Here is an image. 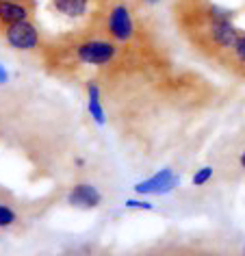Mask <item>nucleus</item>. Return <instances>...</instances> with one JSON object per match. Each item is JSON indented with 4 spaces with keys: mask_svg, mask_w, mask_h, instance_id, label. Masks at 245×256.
Masks as SVG:
<instances>
[{
    "mask_svg": "<svg viewBox=\"0 0 245 256\" xmlns=\"http://www.w3.org/2000/svg\"><path fill=\"white\" fill-rule=\"evenodd\" d=\"M217 70H222V72L232 76V78L245 82V30L243 28L238 30L234 44H232L228 48V52L224 54V59Z\"/></svg>",
    "mask_w": 245,
    "mask_h": 256,
    "instance_id": "7",
    "label": "nucleus"
},
{
    "mask_svg": "<svg viewBox=\"0 0 245 256\" xmlns=\"http://www.w3.org/2000/svg\"><path fill=\"white\" fill-rule=\"evenodd\" d=\"M144 2H146V4H150V2H156V0H144Z\"/></svg>",
    "mask_w": 245,
    "mask_h": 256,
    "instance_id": "15",
    "label": "nucleus"
},
{
    "mask_svg": "<svg viewBox=\"0 0 245 256\" xmlns=\"http://www.w3.org/2000/svg\"><path fill=\"white\" fill-rule=\"evenodd\" d=\"M172 20L186 46L212 68H219L241 30L234 11L215 0H172Z\"/></svg>",
    "mask_w": 245,
    "mask_h": 256,
    "instance_id": "3",
    "label": "nucleus"
},
{
    "mask_svg": "<svg viewBox=\"0 0 245 256\" xmlns=\"http://www.w3.org/2000/svg\"><path fill=\"white\" fill-rule=\"evenodd\" d=\"M89 16L120 46L122 56L174 61L170 44L144 0H98Z\"/></svg>",
    "mask_w": 245,
    "mask_h": 256,
    "instance_id": "1",
    "label": "nucleus"
},
{
    "mask_svg": "<svg viewBox=\"0 0 245 256\" xmlns=\"http://www.w3.org/2000/svg\"><path fill=\"white\" fill-rule=\"evenodd\" d=\"M210 176H212V168H202L196 176H193V184H196V187H202V184H206L210 180Z\"/></svg>",
    "mask_w": 245,
    "mask_h": 256,
    "instance_id": "11",
    "label": "nucleus"
},
{
    "mask_svg": "<svg viewBox=\"0 0 245 256\" xmlns=\"http://www.w3.org/2000/svg\"><path fill=\"white\" fill-rule=\"evenodd\" d=\"M37 56L50 76L74 80L80 78L87 68L98 72L113 66L120 56V46L98 26L92 16H87L80 26L59 35H46Z\"/></svg>",
    "mask_w": 245,
    "mask_h": 256,
    "instance_id": "2",
    "label": "nucleus"
},
{
    "mask_svg": "<svg viewBox=\"0 0 245 256\" xmlns=\"http://www.w3.org/2000/svg\"><path fill=\"white\" fill-rule=\"evenodd\" d=\"M234 161H236V168L245 174V144H243L241 148H238V150L234 152Z\"/></svg>",
    "mask_w": 245,
    "mask_h": 256,
    "instance_id": "12",
    "label": "nucleus"
},
{
    "mask_svg": "<svg viewBox=\"0 0 245 256\" xmlns=\"http://www.w3.org/2000/svg\"><path fill=\"white\" fill-rule=\"evenodd\" d=\"M26 224L24 204L11 194L0 187V232H20Z\"/></svg>",
    "mask_w": 245,
    "mask_h": 256,
    "instance_id": "5",
    "label": "nucleus"
},
{
    "mask_svg": "<svg viewBox=\"0 0 245 256\" xmlns=\"http://www.w3.org/2000/svg\"><path fill=\"white\" fill-rule=\"evenodd\" d=\"M37 0H0V28L24 20H35Z\"/></svg>",
    "mask_w": 245,
    "mask_h": 256,
    "instance_id": "6",
    "label": "nucleus"
},
{
    "mask_svg": "<svg viewBox=\"0 0 245 256\" xmlns=\"http://www.w3.org/2000/svg\"><path fill=\"white\" fill-rule=\"evenodd\" d=\"M7 78H9L7 70H4V66H2V63H0V85H2V82H7Z\"/></svg>",
    "mask_w": 245,
    "mask_h": 256,
    "instance_id": "14",
    "label": "nucleus"
},
{
    "mask_svg": "<svg viewBox=\"0 0 245 256\" xmlns=\"http://www.w3.org/2000/svg\"><path fill=\"white\" fill-rule=\"evenodd\" d=\"M176 184H178V176L172 170H160L152 178L134 184V191L137 194H165V191L176 187Z\"/></svg>",
    "mask_w": 245,
    "mask_h": 256,
    "instance_id": "10",
    "label": "nucleus"
},
{
    "mask_svg": "<svg viewBox=\"0 0 245 256\" xmlns=\"http://www.w3.org/2000/svg\"><path fill=\"white\" fill-rule=\"evenodd\" d=\"M66 202L74 208L92 210V208H98L104 202V196H102L100 187H96L92 182H76L72 187H68Z\"/></svg>",
    "mask_w": 245,
    "mask_h": 256,
    "instance_id": "8",
    "label": "nucleus"
},
{
    "mask_svg": "<svg viewBox=\"0 0 245 256\" xmlns=\"http://www.w3.org/2000/svg\"><path fill=\"white\" fill-rule=\"evenodd\" d=\"M126 208H139V210H152V204H150V202H141V200H128V202H126Z\"/></svg>",
    "mask_w": 245,
    "mask_h": 256,
    "instance_id": "13",
    "label": "nucleus"
},
{
    "mask_svg": "<svg viewBox=\"0 0 245 256\" xmlns=\"http://www.w3.org/2000/svg\"><path fill=\"white\" fill-rule=\"evenodd\" d=\"M98 0H50V9L56 16L72 18V20H85L92 14Z\"/></svg>",
    "mask_w": 245,
    "mask_h": 256,
    "instance_id": "9",
    "label": "nucleus"
},
{
    "mask_svg": "<svg viewBox=\"0 0 245 256\" xmlns=\"http://www.w3.org/2000/svg\"><path fill=\"white\" fill-rule=\"evenodd\" d=\"M0 37L9 48L26 54H40L44 42H46V33L35 20L9 24V26L0 28Z\"/></svg>",
    "mask_w": 245,
    "mask_h": 256,
    "instance_id": "4",
    "label": "nucleus"
}]
</instances>
